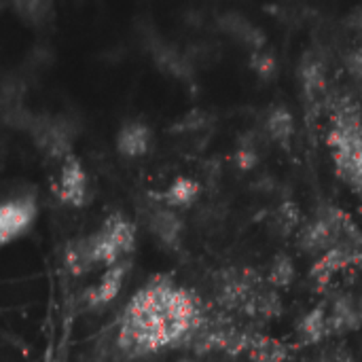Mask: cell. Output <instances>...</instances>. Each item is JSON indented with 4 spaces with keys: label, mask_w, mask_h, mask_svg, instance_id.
<instances>
[{
    "label": "cell",
    "mask_w": 362,
    "mask_h": 362,
    "mask_svg": "<svg viewBox=\"0 0 362 362\" xmlns=\"http://www.w3.org/2000/svg\"><path fill=\"white\" fill-rule=\"evenodd\" d=\"M361 310H362V299H361Z\"/></svg>",
    "instance_id": "obj_29"
},
{
    "label": "cell",
    "mask_w": 362,
    "mask_h": 362,
    "mask_svg": "<svg viewBox=\"0 0 362 362\" xmlns=\"http://www.w3.org/2000/svg\"><path fill=\"white\" fill-rule=\"evenodd\" d=\"M250 66H252V70H255L263 81L276 78V74H278V59H276V55L269 53L267 49L255 51V53L250 55Z\"/></svg>",
    "instance_id": "obj_23"
},
{
    "label": "cell",
    "mask_w": 362,
    "mask_h": 362,
    "mask_svg": "<svg viewBox=\"0 0 362 362\" xmlns=\"http://www.w3.org/2000/svg\"><path fill=\"white\" fill-rule=\"evenodd\" d=\"M151 148V129L144 121H127L117 136V151L123 157H142Z\"/></svg>",
    "instance_id": "obj_11"
},
{
    "label": "cell",
    "mask_w": 362,
    "mask_h": 362,
    "mask_svg": "<svg viewBox=\"0 0 362 362\" xmlns=\"http://www.w3.org/2000/svg\"><path fill=\"white\" fill-rule=\"evenodd\" d=\"M362 327L361 305L354 303L350 295H339L329 312V337L344 335Z\"/></svg>",
    "instance_id": "obj_10"
},
{
    "label": "cell",
    "mask_w": 362,
    "mask_h": 362,
    "mask_svg": "<svg viewBox=\"0 0 362 362\" xmlns=\"http://www.w3.org/2000/svg\"><path fill=\"white\" fill-rule=\"evenodd\" d=\"M210 121H212V119H210L208 112H204V110H193V112H189L187 117H182V119L172 127V132H178V134H197V132H202Z\"/></svg>",
    "instance_id": "obj_24"
},
{
    "label": "cell",
    "mask_w": 362,
    "mask_h": 362,
    "mask_svg": "<svg viewBox=\"0 0 362 362\" xmlns=\"http://www.w3.org/2000/svg\"><path fill=\"white\" fill-rule=\"evenodd\" d=\"M291 358V348L284 346L278 339H272L263 333L252 335L250 350H248V361L250 362H284Z\"/></svg>",
    "instance_id": "obj_16"
},
{
    "label": "cell",
    "mask_w": 362,
    "mask_h": 362,
    "mask_svg": "<svg viewBox=\"0 0 362 362\" xmlns=\"http://www.w3.org/2000/svg\"><path fill=\"white\" fill-rule=\"evenodd\" d=\"M265 132L276 144H280L282 148H288V144L295 136V119H293L291 110L284 106H274L267 112Z\"/></svg>",
    "instance_id": "obj_14"
},
{
    "label": "cell",
    "mask_w": 362,
    "mask_h": 362,
    "mask_svg": "<svg viewBox=\"0 0 362 362\" xmlns=\"http://www.w3.org/2000/svg\"><path fill=\"white\" fill-rule=\"evenodd\" d=\"M299 83L303 87L308 102L318 104V100L325 95L327 89V64L318 53L314 51L303 53L299 62Z\"/></svg>",
    "instance_id": "obj_9"
},
{
    "label": "cell",
    "mask_w": 362,
    "mask_h": 362,
    "mask_svg": "<svg viewBox=\"0 0 362 362\" xmlns=\"http://www.w3.org/2000/svg\"><path fill=\"white\" fill-rule=\"evenodd\" d=\"M32 134L34 144L51 159H66L70 157V146L74 140V125L70 119L62 117H34L28 129Z\"/></svg>",
    "instance_id": "obj_3"
},
{
    "label": "cell",
    "mask_w": 362,
    "mask_h": 362,
    "mask_svg": "<svg viewBox=\"0 0 362 362\" xmlns=\"http://www.w3.org/2000/svg\"><path fill=\"white\" fill-rule=\"evenodd\" d=\"M261 161V146H259V138L257 134H246L240 140L238 153H235V163L240 170L250 172L252 168H257Z\"/></svg>",
    "instance_id": "obj_22"
},
{
    "label": "cell",
    "mask_w": 362,
    "mask_h": 362,
    "mask_svg": "<svg viewBox=\"0 0 362 362\" xmlns=\"http://www.w3.org/2000/svg\"><path fill=\"white\" fill-rule=\"evenodd\" d=\"M15 8L21 11L23 17L40 21V19L47 17V11L51 8V4H47V2H23V4H15Z\"/></svg>",
    "instance_id": "obj_25"
},
{
    "label": "cell",
    "mask_w": 362,
    "mask_h": 362,
    "mask_svg": "<svg viewBox=\"0 0 362 362\" xmlns=\"http://www.w3.org/2000/svg\"><path fill=\"white\" fill-rule=\"evenodd\" d=\"M314 362H329V356H327V354H320V356H318Z\"/></svg>",
    "instance_id": "obj_27"
},
{
    "label": "cell",
    "mask_w": 362,
    "mask_h": 362,
    "mask_svg": "<svg viewBox=\"0 0 362 362\" xmlns=\"http://www.w3.org/2000/svg\"><path fill=\"white\" fill-rule=\"evenodd\" d=\"M202 301L168 276L151 278L127 303L119 325V350L144 356L163 348L191 346L206 322Z\"/></svg>",
    "instance_id": "obj_1"
},
{
    "label": "cell",
    "mask_w": 362,
    "mask_h": 362,
    "mask_svg": "<svg viewBox=\"0 0 362 362\" xmlns=\"http://www.w3.org/2000/svg\"><path fill=\"white\" fill-rule=\"evenodd\" d=\"M297 335L303 344H318L329 339V314L325 305H316L297 322Z\"/></svg>",
    "instance_id": "obj_15"
},
{
    "label": "cell",
    "mask_w": 362,
    "mask_h": 362,
    "mask_svg": "<svg viewBox=\"0 0 362 362\" xmlns=\"http://www.w3.org/2000/svg\"><path fill=\"white\" fill-rule=\"evenodd\" d=\"M87 240L95 267L102 265L108 269L132 255L136 244V229L123 212H112L95 233L87 235Z\"/></svg>",
    "instance_id": "obj_2"
},
{
    "label": "cell",
    "mask_w": 362,
    "mask_h": 362,
    "mask_svg": "<svg viewBox=\"0 0 362 362\" xmlns=\"http://www.w3.org/2000/svg\"><path fill=\"white\" fill-rule=\"evenodd\" d=\"M146 225L151 229V233L168 248H178L180 244V235L185 229L182 218L176 214V210L161 206H151V212L146 214Z\"/></svg>",
    "instance_id": "obj_8"
},
{
    "label": "cell",
    "mask_w": 362,
    "mask_h": 362,
    "mask_svg": "<svg viewBox=\"0 0 362 362\" xmlns=\"http://www.w3.org/2000/svg\"><path fill=\"white\" fill-rule=\"evenodd\" d=\"M129 267H132V261L129 259H125V261L108 267L104 272L102 280L85 293L83 301H85L87 310H98V308H104V305L112 303L117 299V295H119V291H121L127 274H129Z\"/></svg>",
    "instance_id": "obj_7"
},
{
    "label": "cell",
    "mask_w": 362,
    "mask_h": 362,
    "mask_svg": "<svg viewBox=\"0 0 362 362\" xmlns=\"http://www.w3.org/2000/svg\"><path fill=\"white\" fill-rule=\"evenodd\" d=\"M36 218V199L32 193H17L4 199L0 208V242L8 244L11 240L23 235Z\"/></svg>",
    "instance_id": "obj_4"
},
{
    "label": "cell",
    "mask_w": 362,
    "mask_h": 362,
    "mask_svg": "<svg viewBox=\"0 0 362 362\" xmlns=\"http://www.w3.org/2000/svg\"><path fill=\"white\" fill-rule=\"evenodd\" d=\"M202 193V187L197 180L193 178H187V176H178L172 180V185L161 193V195H155V199H161V204L165 208H189L197 202Z\"/></svg>",
    "instance_id": "obj_13"
},
{
    "label": "cell",
    "mask_w": 362,
    "mask_h": 362,
    "mask_svg": "<svg viewBox=\"0 0 362 362\" xmlns=\"http://www.w3.org/2000/svg\"><path fill=\"white\" fill-rule=\"evenodd\" d=\"M87 174L81 165V161L76 157H66L62 161V172H59V180H57V197L66 204V206H74L81 208L87 202Z\"/></svg>",
    "instance_id": "obj_5"
},
{
    "label": "cell",
    "mask_w": 362,
    "mask_h": 362,
    "mask_svg": "<svg viewBox=\"0 0 362 362\" xmlns=\"http://www.w3.org/2000/svg\"><path fill=\"white\" fill-rule=\"evenodd\" d=\"M64 265H66V269L72 276H83V274H87V272H91L95 267L87 238L72 240L66 246V250H64Z\"/></svg>",
    "instance_id": "obj_19"
},
{
    "label": "cell",
    "mask_w": 362,
    "mask_h": 362,
    "mask_svg": "<svg viewBox=\"0 0 362 362\" xmlns=\"http://www.w3.org/2000/svg\"><path fill=\"white\" fill-rule=\"evenodd\" d=\"M295 276L297 274H295L293 259L288 255H284V252H278L274 257L272 265H269V276H267L269 284L274 288H288L295 282Z\"/></svg>",
    "instance_id": "obj_21"
},
{
    "label": "cell",
    "mask_w": 362,
    "mask_h": 362,
    "mask_svg": "<svg viewBox=\"0 0 362 362\" xmlns=\"http://www.w3.org/2000/svg\"><path fill=\"white\" fill-rule=\"evenodd\" d=\"M151 51H153V57H155L157 66L163 72H168L172 76H178V78H187L191 74V64L174 47L157 40V42H153Z\"/></svg>",
    "instance_id": "obj_18"
},
{
    "label": "cell",
    "mask_w": 362,
    "mask_h": 362,
    "mask_svg": "<svg viewBox=\"0 0 362 362\" xmlns=\"http://www.w3.org/2000/svg\"><path fill=\"white\" fill-rule=\"evenodd\" d=\"M301 225V208L293 199H284L272 212V229L280 238L291 235Z\"/></svg>",
    "instance_id": "obj_20"
},
{
    "label": "cell",
    "mask_w": 362,
    "mask_h": 362,
    "mask_svg": "<svg viewBox=\"0 0 362 362\" xmlns=\"http://www.w3.org/2000/svg\"><path fill=\"white\" fill-rule=\"evenodd\" d=\"M348 267H362V250L348 244H339L337 248L320 257V261L312 267L310 276L318 288H325L337 272H344Z\"/></svg>",
    "instance_id": "obj_6"
},
{
    "label": "cell",
    "mask_w": 362,
    "mask_h": 362,
    "mask_svg": "<svg viewBox=\"0 0 362 362\" xmlns=\"http://www.w3.org/2000/svg\"><path fill=\"white\" fill-rule=\"evenodd\" d=\"M327 356H329V362H356L346 348H335V350L327 352Z\"/></svg>",
    "instance_id": "obj_26"
},
{
    "label": "cell",
    "mask_w": 362,
    "mask_h": 362,
    "mask_svg": "<svg viewBox=\"0 0 362 362\" xmlns=\"http://www.w3.org/2000/svg\"><path fill=\"white\" fill-rule=\"evenodd\" d=\"M242 314H246L248 318H257V320H274L282 314V301L274 288H261L248 301Z\"/></svg>",
    "instance_id": "obj_17"
},
{
    "label": "cell",
    "mask_w": 362,
    "mask_h": 362,
    "mask_svg": "<svg viewBox=\"0 0 362 362\" xmlns=\"http://www.w3.org/2000/svg\"><path fill=\"white\" fill-rule=\"evenodd\" d=\"M180 362H191V361H180Z\"/></svg>",
    "instance_id": "obj_28"
},
{
    "label": "cell",
    "mask_w": 362,
    "mask_h": 362,
    "mask_svg": "<svg viewBox=\"0 0 362 362\" xmlns=\"http://www.w3.org/2000/svg\"><path fill=\"white\" fill-rule=\"evenodd\" d=\"M218 23H221V28L225 32H229L231 36L240 38L252 53L265 49V34H263V30L257 28L255 23H250L244 15H240V13H225L218 19Z\"/></svg>",
    "instance_id": "obj_12"
}]
</instances>
